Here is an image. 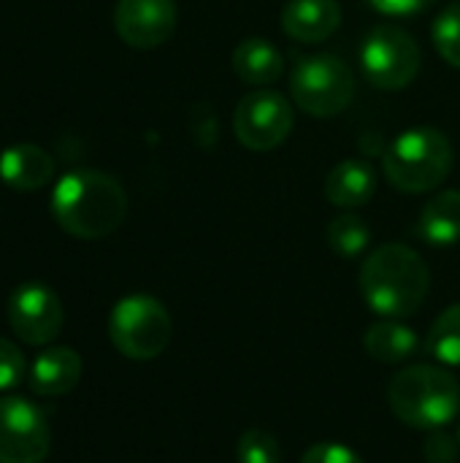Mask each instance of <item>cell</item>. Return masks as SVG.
Returning <instances> with one entry per match:
<instances>
[{
  "label": "cell",
  "mask_w": 460,
  "mask_h": 463,
  "mask_svg": "<svg viewBox=\"0 0 460 463\" xmlns=\"http://www.w3.org/2000/svg\"><path fill=\"white\" fill-rule=\"evenodd\" d=\"M8 326L11 331L33 347H46L52 345L65 323L62 315V301L60 296L41 285V282H24L8 296Z\"/></svg>",
  "instance_id": "10"
},
{
  "label": "cell",
  "mask_w": 460,
  "mask_h": 463,
  "mask_svg": "<svg viewBox=\"0 0 460 463\" xmlns=\"http://www.w3.org/2000/svg\"><path fill=\"white\" fill-rule=\"evenodd\" d=\"M455 152L450 138L428 125L409 128L385 149L382 171L388 182L401 193H431L453 171Z\"/></svg>",
  "instance_id": "4"
},
{
  "label": "cell",
  "mask_w": 460,
  "mask_h": 463,
  "mask_svg": "<svg viewBox=\"0 0 460 463\" xmlns=\"http://www.w3.org/2000/svg\"><path fill=\"white\" fill-rule=\"evenodd\" d=\"M426 350L442 366H460V304L447 307L434 320L426 339Z\"/></svg>",
  "instance_id": "20"
},
{
  "label": "cell",
  "mask_w": 460,
  "mask_h": 463,
  "mask_svg": "<svg viewBox=\"0 0 460 463\" xmlns=\"http://www.w3.org/2000/svg\"><path fill=\"white\" fill-rule=\"evenodd\" d=\"M52 217L73 239L95 241L111 236L125 214V187L103 171L76 168L60 176L52 193Z\"/></svg>",
  "instance_id": "1"
},
{
  "label": "cell",
  "mask_w": 460,
  "mask_h": 463,
  "mask_svg": "<svg viewBox=\"0 0 460 463\" xmlns=\"http://www.w3.org/2000/svg\"><path fill=\"white\" fill-rule=\"evenodd\" d=\"M458 439H460V431H458Z\"/></svg>",
  "instance_id": "27"
},
{
  "label": "cell",
  "mask_w": 460,
  "mask_h": 463,
  "mask_svg": "<svg viewBox=\"0 0 460 463\" xmlns=\"http://www.w3.org/2000/svg\"><path fill=\"white\" fill-rule=\"evenodd\" d=\"M418 236L431 247H453L460 241V190L437 193L420 212Z\"/></svg>",
  "instance_id": "17"
},
{
  "label": "cell",
  "mask_w": 460,
  "mask_h": 463,
  "mask_svg": "<svg viewBox=\"0 0 460 463\" xmlns=\"http://www.w3.org/2000/svg\"><path fill=\"white\" fill-rule=\"evenodd\" d=\"M458 3H460V0H458Z\"/></svg>",
  "instance_id": "28"
},
{
  "label": "cell",
  "mask_w": 460,
  "mask_h": 463,
  "mask_svg": "<svg viewBox=\"0 0 460 463\" xmlns=\"http://www.w3.org/2000/svg\"><path fill=\"white\" fill-rule=\"evenodd\" d=\"M388 404L404 426L437 431L458 418L460 383L445 366L415 364L393 377Z\"/></svg>",
  "instance_id": "3"
},
{
  "label": "cell",
  "mask_w": 460,
  "mask_h": 463,
  "mask_svg": "<svg viewBox=\"0 0 460 463\" xmlns=\"http://www.w3.org/2000/svg\"><path fill=\"white\" fill-rule=\"evenodd\" d=\"M179 22L176 0H117L114 30L133 49L165 43Z\"/></svg>",
  "instance_id": "11"
},
{
  "label": "cell",
  "mask_w": 460,
  "mask_h": 463,
  "mask_svg": "<svg viewBox=\"0 0 460 463\" xmlns=\"http://www.w3.org/2000/svg\"><path fill=\"white\" fill-rule=\"evenodd\" d=\"M377 193V174L369 163L363 160H342L339 165L331 168L325 179V198L350 212L366 206Z\"/></svg>",
  "instance_id": "15"
},
{
  "label": "cell",
  "mask_w": 460,
  "mask_h": 463,
  "mask_svg": "<svg viewBox=\"0 0 460 463\" xmlns=\"http://www.w3.org/2000/svg\"><path fill=\"white\" fill-rule=\"evenodd\" d=\"M81 355L70 347H46L30 366V391L43 399L70 393L81 380Z\"/></svg>",
  "instance_id": "13"
},
{
  "label": "cell",
  "mask_w": 460,
  "mask_h": 463,
  "mask_svg": "<svg viewBox=\"0 0 460 463\" xmlns=\"http://www.w3.org/2000/svg\"><path fill=\"white\" fill-rule=\"evenodd\" d=\"M301 463H366L355 450L344 448L342 442H317L312 445L304 456Z\"/></svg>",
  "instance_id": "25"
},
{
  "label": "cell",
  "mask_w": 460,
  "mask_h": 463,
  "mask_svg": "<svg viewBox=\"0 0 460 463\" xmlns=\"http://www.w3.org/2000/svg\"><path fill=\"white\" fill-rule=\"evenodd\" d=\"M355 95V73L336 54H314L301 60L290 73L293 103L320 119L342 114Z\"/></svg>",
  "instance_id": "6"
},
{
  "label": "cell",
  "mask_w": 460,
  "mask_h": 463,
  "mask_svg": "<svg viewBox=\"0 0 460 463\" xmlns=\"http://www.w3.org/2000/svg\"><path fill=\"white\" fill-rule=\"evenodd\" d=\"M366 3L385 16H415L431 8L437 0H366Z\"/></svg>",
  "instance_id": "26"
},
{
  "label": "cell",
  "mask_w": 460,
  "mask_h": 463,
  "mask_svg": "<svg viewBox=\"0 0 460 463\" xmlns=\"http://www.w3.org/2000/svg\"><path fill=\"white\" fill-rule=\"evenodd\" d=\"M328 247L339 255V258H361L369 244H371V228L366 225L363 217L352 214V212H344L339 217H333L328 222Z\"/></svg>",
  "instance_id": "19"
},
{
  "label": "cell",
  "mask_w": 460,
  "mask_h": 463,
  "mask_svg": "<svg viewBox=\"0 0 460 463\" xmlns=\"http://www.w3.org/2000/svg\"><path fill=\"white\" fill-rule=\"evenodd\" d=\"M230 62L233 73L252 87H268L285 73V54L268 38H244L233 49Z\"/></svg>",
  "instance_id": "16"
},
{
  "label": "cell",
  "mask_w": 460,
  "mask_h": 463,
  "mask_svg": "<svg viewBox=\"0 0 460 463\" xmlns=\"http://www.w3.org/2000/svg\"><path fill=\"white\" fill-rule=\"evenodd\" d=\"M293 106L290 100L268 87L247 92L233 114V133L249 152H271L293 130Z\"/></svg>",
  "instance_id": "8"
},
{
  "label": "cell",
  "mask_w": 460,
  "mask_h": 463,
  "mask_svg": "<svg viewBox=\"0 0 460 463\" xmlns=\"http://www.w3.org/2000/svg\"><path fill=\"white\" fill-rule=\"evenodd\" d=\"M24 372H27V364H24L22 350L14 342L0 336V391L16 388L24 380Z\"/></svg>",
  "instance_id": "23"
},
{
  "label": "cell",
  "mask_w": 460,
  "mask_h": 463,
  "mask_svg": "<svg viewBox=\"0 0 460 463\" xmlns=\"http://www.w3.org/2000/svg\"><path fill=\"white\" fill-rule=\"evenodd\" d=\"M174 336L168 309L144 293L127 296L114 304L108 315V339L114 350L130 361H155L165 353Z\"/></svg>",
  "instance_id": "5"
},
{
  "label": "cell",
  "mask_w": 460,
  "mask_h": 463,
  "mask_svg": "<svg viewBox=\"0 0 460 463\" xmlns=\"http://www.w3.org/2000/svg\"><path fill=\"white\" fill-rule=\"evenodd\" d=\"M420 46L399 24H377L361 49L366 79L380 90H404L420 73Z\"/></svg>",
  "instance_id": "7"
},
{
  "label": "cell",
  "mask_w": 460,
  "mask_h": 463,
  "mask_svg": "<svg viewBox=\"0 0 460 463\" xmlns=\"http://www.w3.org/2000/svg\"><path fill=\"white\" fill-rule=\"evenodd\" d=\"M423 458L426 463H458L460 439L442 429L431 431L428 439L423 442Z\"/></svg>",
  "instance_id": "24"
},
{
  "label": "cell",
  "mask_w": 460,
  "mask_h": 463,
  "mask_svg": "<svg viewBox=\"0 0 460 463\" xmlns=\"http://www.w3.org/2000/svg\"><path fill=\"white\" fill-rule=\"evenodd\" d=\"M54 176V160L43 146L14 144L0 152V179L19 193L41 190Z\"/></svg>",
  "instance_id": "14"
},
{
  "label": "cell",
  "mask_w": 460,
  "mask_h": 463,
  "mask_svg": "<svg viewBox=\"0 0 460 463\" xmlns=\"http://www.w3.org/2000/svg\"><path fill=\"white\" fill-rule=\"evenodd\" d=\"M52 431L38 407L19 396L0 399V463H43Z\"/></svg>",
  "instance_id": "9"
},
{
  "label": "cell",
  "mask_w": 460,
  "mask_h": 463,
  "mask_svg": "<svg viewBox=\"0 0 460 463\" xmlns=\"http://www.w3.org/2000/svg\"><path fill=\"white\" fill-rule=\"evenodd\" d=\"M431 38L442 60L453 68H460V3H450L437 14Z\"/></svg>",
  "instance_id": "21"
},
{
  "label": "cell",
  "mask_w": 460,
  "mask_h": 463,
  "mask_svg": "<svg viewBox=\"0 0 460 463\" xmlns=\"http://www.w3.org/2000/svg\"><path fill=\"white\" fill-rule=\"evenodd\" d=\"M282 30L298 43H320L342 24L339 0H287L282 8Z\"/></svg>",
  "instance_id": "12"
},
{
  "label": "cell",
  "mask_w": 460,
  "mask_h": 463,
  "mask_svg": "<svg viewBox=\"0 0 460 463\" xmlns=\"http://www.w3.org/2000/svg\"><path fill=\"white\" fill-rule=\"evenodd\" d=\"M358 282L361 296L374 315L407 320L426 304L431 271L418 250L407 244H382L366 255Z\"/></svg>",
  "instance_id": "2"
},
{
  "label": "cell",
  "mask_w": 460,
  "mask_h": 463,
  "mask_svg": "<svg viewBox=\"0 0 460 463\" xmlns=\"http://www.w3.org/2000/svg\"><path fill=\"white\" fill-rule=\"evenodd\" d=\"M236 461L239 463H282V445L274 434L263 429H249L236 442Z\"/></svg>",
  "instance_id": "22"
},
{
  "label": "cell",
  "mask_w": 460,
  "mask_h": 463,
  "mask_svg": "<svg viewBox=\"0 0 460 463\" xmlns=\"http://www.w3.org/2000/svg\"><path fill=\"white\" fill-rule=\"evenodd\" d=\"M363 350L369 353L371 361L377 364H404L409 361L418 350H420V339L418 334L404 326L401 320H388L382 317L380 323L369 326L366 336H363Z\"/></svg>",
  "instance_id": "18"
}]
</instances>
